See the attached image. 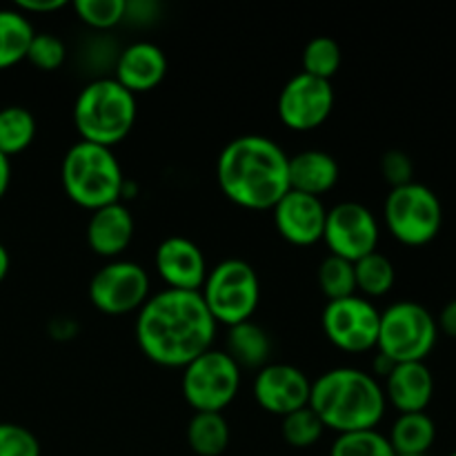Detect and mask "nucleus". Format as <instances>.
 Returning a JSON list of instances; mask_svg holds the SVG:
<instances>
[{"label": "nucleus", "mask_w": 456, "mask_h": 456, "mask_svg": "<svg viewBox=\"0 0 456 456\" xmlns=\"http://www.w3.org/2000/svg\"><path fill=\"white\" fill-rule=\"evenodd\" d=\"M150 297L147 270L125 258L110 261L89 281V301L102 314L123 316L138 312Z\"/></svg>", "instance_id": "obj_11"}, {"label": "nucleus", "mask_w": 456, "mask_h": 456, "mask_svg": "<svg viewBox=\"0 0 456 456\" xmlns=\"http://www.w3.org/2000/svg\"><path fill=\"white\" fill-rule=\"evenodd\" d=\"M167 74L165 52L154 43H132L116 56L114 78L134 96L159 87Z\"/></svg>", "instance_id": "obj_17"}, {"label": "nucleus", "mask_w": 456, "mask_h": 456, "mask_svg": "<svg viewBox=\"0 0 456 456\" xmlns=\"http://www.w3.org/2000/svg\"><path fill=\"white\" fill-rule=\"evenodd\" d=\"M323 243L330 254L356 263L359 258L377 252L379 221L363 203L343 200L325 214Z\"/></svg>", "instance_id": "obj_12"}, {"label": "nucleus", "mask_w": 456, "mask_h": 456, "mask_svg": "<svg viewBox=\"0 0 456 456\" xmlns=\"http://www.w3.org/2000/svg\"><path fill=\"white\" fill-rule=\"evenodd\" d=\"M156 272L167 289L200 292L208 279V261L199 245L185 236H169L156 249Z\"/></svg>", "instance_id": "obj_16"}, {"label": "nucleus", "mask_w": 456, "mask_h": 456, "mask_svg": "<svg viewBox=\"0 0 456 456\" xmlns=\"http://www.w3.org/2000/svg\"><path fill=\"white\" fill-rule=\"evenodd\" d=\"M356 294L363 298H381L395 288L396 272L390 258L381 252H372L354 263Z\"/></svg>", "instance_id": "obj_25"}, {"label": "nucleus", "mask_w": 456, "mask_h": 456, "mask_svg": "<svg viewBox=\"0 0 456 456\" xmlns=\"http://www.w3.org/2000/svg\"><path fill=\"white\" fill-rule=\"evenodd\" d=\"M310 408L325 430L338 435L377 430L387 410L379 379L359 368H334L312 381Z\"/></svg>", "instance_id": "obj_3"}, {"label": "nucleus", "mask_w": 456, "mask_h": 456, "mask_svg": "<svg viewBox=\"0 0 456 456\" xmlns=\"http://www.w3.org/2000/svg\"><path fill=\"white\" fill-rule=\"evenodd\" d=\"M136 96L114 76H102L80 89L74 102V125L80 141L114 150L136 123Z\"/></svg>", "instance_id": "obj_5"}, {"label": "nucleus", "mask_w": 456, "mask_h": 456, "mask_svg": "<svg viewBox=\"0 0 456 456\" xmlns=\"http://www.w3.org/2000/svg\"><path fill=\"white\" fill-rule=\"evenodd\" d=\"M223 196L252 212L274 209L289 191V156L261 134H245L223 147L216 160Z\"/></svg>", "instance_id": "obj_2"}, {"label": "nucleus", "mask_w": 456, "mask_h": 456, "mask_svg": "<svg viewBox=\"0 0 456 456\" xmlns=\"http://www.w3.org/2000/svg\"><path fill=\"white\" fill-rule=\"evenodd\" d=\"M239 365L225 350H208L183 368L181 392L194 412H223L240 390Z\"/></svg>", "instance_id": "obj_9"}, {"label": "nucleus", "mask_w": 456, "mask_h": 456, "mask_svg": "<svg viewBox=\"0 0 456 456\" xmlns=\"http://www.w3.org/2000/svg\"><path fill=\"white\" fill-rule=\"evenodd\" d=\"M187 445L199 456H221L230 448V423L223 412H194L187 423Z\"/></svg>", "instance_id": "obj_23"}, {"label": "nucleus", "mask_w": 456, "mask_h": 456, "mask_svg": "<svg viewBox=\"0 0 456 456\" xmlns=\"http://www.w3.org/2000/svg\"><path fill=\"white\" fill-rule=\"evenodd\" d=\"M426 456H428V454H426Z\"/></svg>", "instance_id": "obj_40"}, {"label": "nucleus", "mask_w": 456, "mask_h": 456, "mask_svg": "<svg viewBox=\"0 0 456 456\" xmlns=\"http://www.w3.org/2000/svg\"><path fill=\"white\" fill-rule=\"evenodd\" d=\"M134 216L127 205L111 203L92 212L87 223V245L96 256L116 258L129 248L134 239Z\"/></svg>", "instance_id": "obj_19"}, {"label": "nucleus", "mask_w": 456, "mask_h": 456, "mask_svg": "<svg viewBox=\"0 0 456 456\" xmlns=\"http://www.w3.org/2000/svg\"><path fill=\"white\" fill-rule=\"evenodd\" d=\"M439 341L436 316L417 301H396L381 312L377 352L395 363H419Z\"/></svg>", "instance_id": "obj_7"}, {"label": "nucleus", "mask_w": 456, "mask_h": 456, "mask_svg": "<svg viewBox=\"0 0 456 456\" xmlns=\"http://www.w3.org/2000/svg\"><path fill=\"white\" fill-rule=\"evenodd\" d=\"M450 456H456V450H454V452H452V454H450Z\"/></svg>", "instance_id": "obj_39"}, {"label": "nucleus", "mask_w": 456, "mask_h": 456, "mask_svg": "<svg viewBox=\"0 0 456 456\" xmlns=\"http://www.w3.org/2000/svg\"><path fill=\"white\" fill-rule=\"evenodd\" d=\"M216 330L200 292L165 288L138 310L136 341L151 363L183 370L212 350Z\"/></svg>", "instance_id": "obj_1"}, {"label": "nucleus", "mask_w": 456, "mask_h": 456, "mask_svg": "<svg viewBox=\"0 0 456 456\" xmlns=\"http://www.w3.org/2000/svg\"><path fill=\"white\" fill-rule=\"evenodd\" d=\"M387 405L399 414L426 412L435 396V377L426 361L419 363H396L383 383Z\"/></svg>", "instance_id": "obj_18"}, {"label": "nucleus", "mask_w": 456, "mask_h": 456, "mask_svg": "<svg viewBox=\"0 0 456 456\" xmlns=\"http://www.w3.org/2000/svg\"><path fill=\"white\" fill-rule=\"evenodd\" d=\"M127 0H76L74 12L83 25L107 31L125 22Z\"/></svg>", "instance_id": "obj_31"}, {"label": "nucleus", "mask_w": 456, "mask_h": 456, "mask_svg": "<svg viewBox=\"0 0 456 456\" xmlns=\"http://www.w3.org/2000/svg\"><path fill=\"white\" fill-rule=\"evenodd\" d=\"M436 328H439V334L456 338V298L445 303L441 314L436 316Z\"/></svg>", "instance_id": "obj_36"}, {"label": "nucleus", "mask_w": 456, "mask_h": 456, "mask_svg": "<svg viewBox=\"0 0 456 456\" xmlns=\"http://www.w3.org/2000/svg\"><path fill=\"white\" fill-rule=\"evenodd\" d=\"M61 183L71 203L96 212L125 196V176L114 150L78 141L67 150L61 165Z\"/></svg>", "instance_id": "obj_4"}, {"label": "nucleus", "mask_w": 456, "mask_h": 456, "mask_svg": "<svg viewBox=\"0 0 456 456\" xmlns=\"http://www.w3.org/2000/svg\"><path fill=\"white\" fill-rule=\"evenodd\" d=\"M279 118L292 132H314L334 110V89L330 80L297 74L279 94Z\"/></svg>", "instance_id": "obj_13"}, {"label": "nucleus", "mask_w": 456, "mask_h": 456, "mask_svg": "<svg viewBox=\"0 0 456 456\" xmlns=\"http://www.w3.org/2000/svg\"><path fill=\"white\" fill-rule=\"evenodd\" d=\"M325 214L328 208L323 200L294 190H289L272 209L276 232L297 248H310L323 240Z\"/></svg>", "instance_id": "obj_15"}, {"label": "nucleus", "mask_w": 456, "mask_h": 456, "mask_svg": "<svg viewBox=\"0 0 456 456\" xmlns=\"http://www.w3.org/2000/svg\"><path fill=\"white\" fill-rule=\"evenodd\" d=\"M316 279H319V288L328 301H338V298H347L356 294L354 263L346 261V258L328 254L321 261Z\"/></svg>", "instance_id": "obj_28"}, {"label": "nucleus", "mask_w": 456, "mask_h": 456, "mask_svg": "<svg viewBox=\"0 0 456 456\" xmlns=\"http://www.w3.org/2000/svg\"><path fill=\"white\" fill-rule=\"evenodd\" d=\"M381 176L387 185L403 187L414 181V163L405 151L390 150L381 156Z\"/></svg>", "instance_id": "obj_34"}, {"label": "nucleus", "mask_w": 456, "mask_h": 456, "mask_svg": "<svg viewBox=\"0 0 456 456\" xmlns=\"http://www.w3.org/2000/svg\"><path fill=\"white\" fill-rule=\"evenodd\" d=\"M387 441L396 456H426L436 441V426L428 412L399 414Z\"/></svg>", "instance_id": "obj_22"}, {"label": "nucleus", "mask_w": 456, "mask_h": 456, "mask_svg": "<svg viewBox=\"0 0 456 456\" xmlns=\"http://www.w3.org/2000/svg\"><path fill=\"white\" fill-rule=\"evenodd\" d=\"M330 456H396L390 441L379 430L338 435L330 448Z\"/></svg>", "instance_id": "obj_30"}, {"label": "nucleus", "mask_w": 456, "mask_h": 456, "mask_svg": "<svg viewBox=\"0 0 456 456\" xmlns=\"http://www.w3.org/2000/svg\"><path fill=\"white\" fill-rule=\"evenodd\" d=\"M25 61H29L40 71H56L65 65L67 47L56 34H47V31L34 34Z\"/></svg>", "instance_id": "obj_32"}, {"label": "nucleus", "mask_w": 456, "mask_h": 456, "mask_svg": "<svg viewBox=\"0 0 456 456\" xmlns=\"http://www.w3.org/2000/svg\"><path fill=\"white\" fill-rule=\"evenodd\" d=\"M0 456H40V444L27 428L0 423Z\"/></svg>", "instance_id": "obj_33"}, {"label": "nucleus", "mask_w": 456, "mask_h": 456, "mask_svg": "<svg viewBox=\"0 0 456 456\" xmlns=\"http://www.w3.org/2000/svg\"><path fill=\"white\" fill-rule=\"evenodd\" d=\"M9 183H12V163L4 154H0V200L7 194Z\"/></svg>", "instance_id": "obj_37"}, {"label": "nucleus", "mask_w": 456, "mask_h": 456, "mask_svg": "<svg viewBox=\"0 0 456 456\" xmlns=\"http://www.w3.org/2000/svg\"><path fill=\"white\" fill-rule=\"evenodd\" d=\"M36 138V118L27 107L9 105L0 110V154L16 156Z\"/></svg>", "instance_id": "obj_26"}, {"label": "nucleus", "mask_w": 456, "mask_h": 456, "mask_svg": "<svg viewBox=\"0 0 456 456\" xmlns=\"http://www.w3.org/2000/svg\"><path fill=\"white\" fill-rule=\"evenodd\" d=\"M325 428L321 423V419L316 417L314 410L307 405V408L297 410V412L288 414L281 421V435L283 441L294 450H307L312 445H316L323 436Z\"/></svg>", "instance_id": "obj_29"}, {"label": "nucleus", "mask_w": 456, "mask_h": 456, "mask_svg": "<svg viewBox=\"0 0 456 456\" xmlns=\"http://www.w3.org/2000/svg\"><path fill=\"white\" fill-rule=\"evenodd\" d=\"M200 297L216 325L232 328L252 321L261 301V281L248 261L225 258L208 272Z\"/></svg>", "instance_id": "obj_6"}, {"label": "nucleus", "mask_w": 456, "mask_h": 456, "mask_svg": "<svg viewBox=\"0 0 456 456\" xmlns=\"http://www.w3.org/2000/svg\"><path fill=\"white\" fill-rule=\"evenodd\" d=\"M312 381L303 370L289 363H267L254 374L252 395L258 408L274 417H288L310 405Z\"/></svg>", "instance_id": "obj_14"}, {"label": "nucleus", "mask_w": 456, "mask_h": 456, "mask_svg": "<svg viewBox=\"0 0 456 456\" xmlns=\"http://www.w3.org/2000/svg\"><path fill=\"white\" fill-rule=\"evenodd\" d=\"M65 7V0H18L16 3V9L25 16H29V13H52Z\"/></svg>", "instance_id": "obj_35"}, {"label": "nucleus", "mask_w": 456, "mask_h": 456, "mask_svg": "<svg viewBox=\"0 0 456 456\" xmlns=\"http://www.w3.org/2000/svg\"><path fill=\"white\" fill-rule=\"evenodd\" d=\"M379 323H381V312L372 301L359 294L328 301L321 316L325 338L347 354H365L377 350Z\"/></svg>", "instance_id": "obj_10"}, {"label": "nucleus", "mask_w": 456, "mask_h": 456, "mask_svg": "<svg viewBox=\"0 0 456 456\" xmlns=\"http://www.w3.org/2000/svg\"><path fill=\"white\" fill-rule=\"evenodd\" d=\"M387 232L408 248H421L439 236L444 225V208L435 191L423 183L395 187L383 205Z\"/></svg>", "instance_id": "obj_8"}, {"label": "nucleus", "mask_w": 456, "mask_h": 456, "mask_svg": "<svg viewBox=\"0 0 456 456\" xmlns=\"http://www.w3.org/2000/svg\"><path fill=\"white\" fill-rule=\"evenodd\" d=\"M34 34L29 16L16 7L0 9V69H9L25 61Z\"/></svg>", "instance_id": "obj_24"}, {"label": "nucleus", "mask_w": 456, "mask_h": 456, "mask_svg": "<svg viewBox=\"0 0 456 456\" xmlns=\"http://www.w3.org/2000/svg\"><path fill=\"white\" fill-rule=\"evenodd\" d=\"M338 183V163L323 150H305L289 156V190L321 199Z\"/></svg>", "instance_id": "obj_20"}, {"label": "nucleus", "mask_w": 456, "mask_h": 456, "mask_svg": "<svg viewBox=\"0 0 456 456\" xmlns=\"http://www.w3.org/2000/svg\"><path fill=\"white\" fill-rule=\"evenodd\" d=\"M9 252L7 249H4V245L0 243V283H3L4 281V276L9 274Z\"/></svg>", "instance_id": "obj_38"}, {"label": "nucleus", "mask_w": 456, "mask_h": 456, "mask_svg": "<svg viewBox=\"0 0 456 456\" xmlns=\"http://www.w3.org/2000/svg\"><path fill=\"white\" fill-rule=\"evenodd\" d=\"M227 354L236 365L243 370H254L258 372L270 363L272 356V338L265 330L254 321L232 325L227 328Z\"/></svg>", "instance_id": "obj_21"}, {"label": "nucleus", "mask_w": 456, "mask_h": 456, "mask_svg": "<svg viewBox=\"0 0 456 456\" xmlns=\"http://www.w3.org/2000/svg\"><path fill=\"white\" fill-rule=\"evenodd\" d=\"M341 47L330 36H316L303 49V74L314 76V78L330 80L341 69Z\"/></svg>", "instance_id": "obj_27"}]
</instances>
